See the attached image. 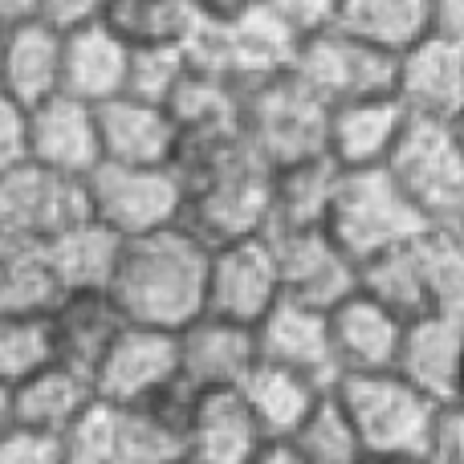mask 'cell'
Listing matches in <instances>:
<instances>
[{"mask_svg":"<svg viewBox=\"0 0 464 464\" xmlns=\"http://www.w3.org/2000/svg\"><path fill=\"white\" fill-rule=\"evenodd\" d=\"M204 265L208 245L184 225L122 240L111 277V297L135 326L179 330L204 310Z\"/></svg>","mask_w":464,"mask_h":464,"instance_id":"obj_1","label":"cell"},{"mask_svg":"<svg viewBox=\"0 0 464 464\" xmlns=\"http://www.w3.org/2000/svg\"><path fill=\"white\" fill-rule=\"evenodd\" d=\"M387 179L424 217V225H464L460 122L408 119L383 163Z\"/></svg>","mask_w":464,"mask_h":464,"instance_id":"obj_2","label":"cell"},{"mask_svg":"<svg viewBox=\"0 0 464 464\" xmlns=\"http://www.w3.org/2000/svg\"><path fill=\"white\" fill-rule=\"evenodd\" d=\"M424 217L403 200V192L387 179L383 168L367 171H338L334 192H330L322 232L334 240V248L346 261H367V256L395 248L424 232Z\"/></svg>","mask_w":464,"mask_h":464,"instance_id":"obj_3","label":"cell"},{"mask_svg":"<svg viewBox=\"0 0 464 464\" xmlns=\"http://www.w3.org/2000/svg\"><path fill=\"white\" fill-rule=\"evenodd\" d=\"M294 45H297V33L281 16H273L261 0H253L237 16L204 24L196 45L188 49V62L225 78L237 94H245V90L285 73Z\"/></svg>","mask_w":464,"mask_h":464,"instance_id":"obj_4","label":"cell"},{"mask_svg":"<svg viewBox=\"0 0 464 464\" xmlns=\"http://www.w3.org/2000/svg\"><path fill=\"white\" fill-rule=\"evenodd\" d=\"M285 73L322 111L354 102V98L392 94V53L351 37L338 24L297 37Z\"/></svg>","mask_w":464,"mask_h":464,"instance_id":"obj_5","label":"cell"},{"mask_svg":"<svg viewBox=\"0 0 464 464\" xmlns=\"http://www.w3.org/2000/svg\"><path fill=\"white\" fill-rule=\"evenodd\" d=\"M330 392L343 403L362 452H420L436 416V403L403 383L392 367L338 375Z\"/></svg>","mask_w":464,"mask_h":464,"instance_id":"obj_6","label":"cell"},{"mask_svg":"<svg viewBox=\"0 0 464 464\" xmlns=\"http://www.w3.org/2000/svg\"><path fill=\"white\" fill-rule=\"evenodd\" d=\"M322 106L289 82V73L240 94L237 135L265 171L322 155Z\"/></svg>","mask_w":464,"mask_h":464,"instance_id":"obj_7","label":"cell"},{"mask_svg":"<svg viewBox=\"0 0 464 464\" xmlns=\"http://www.w3.org/2000/svg\"><path fill=\"white\" fill-rule=\"evenodd\" d=\"M82 196H86L90 220L106 225L122 240L171 228L184 217V188H179V176L171 168L98 163L82 179Z\"/></svg>","mask_w":464,"mask_h":464,"instance_id":"obj_8","label":"cell"},{"mask_svg":"<svg viewBox=\"0 0 464 464\" xmlns=\"http://www.w3.org/2000/svg\"><path fill=\"white\" fill-rule=\"evenodd\" d=\"M90 383H94L98 403H106V408H135V403H147L160 392L176 387V330L127 322L119 338L106 346V354L94 362Z\"/></svg>","mask_w":464,"mask_h":464,"instance_id":"obj_9","label":"cell"},{"mask_svg":"<svg viewBox=\"0 0 464 464\" xmlns=\"http://www.w3.org/2000/svg\"><path fill=\"white\" fill-rule=\"evenodd\" d=\"M392 98L408 119L460 122L464 111V37L424 33L392 53Z\"/></svg>","mask_w":464,"mask_h":464,"instance_id":"obj_10","label":"cell"},{"mask_svg":"<svg viewBox=\"0 0 464 464\" xmlns=\"http://www.w3.org/2000/svg\"><path fill=\"white\" fill-rule=\"evenodd\" d=\"M277 297H281V277H277V261H273V248L265 240V232L208 248L200 314H217V318L253 326Z\"/></svg>","mask_w":464,"mask_h":464,"instance_id":"obj_11","label":"cell"},{"mask_svg":"<svg viewBox=\"0 0 464 464\" xmlns=\"http://www.w3.org/2000/svg\"><path fill=\"white\" fill-rule=\"evenodd\" d=\"M86 217L82 179L49 176L24 160L0 168V240H53Z\"/></svg>","mask_w":464,"mask_h":464,"instance_id":"obj_12","label":"cell"},{"mask_svg":"<svg viewBox=\"0 0 464 464\" xmlns=\"http://www.w3.org/2000/svg\"><path fill=\"white\" fill-rule=\"evenodd\" d=\"M460 334L464 310H428L403 322L392 371L436 408L460 403Z\"/></svg>","mask_w":464,"mask_h":464,"instance_id":"obj_13","label":"cell"},{"mask_svg":"<svg viewBox=\"0 0 464 464\" xmlns=\"http://www.w3.org/2000/svg\"><path fill=\"white\" fill-rule=\"evenodd\" d=\"M24 163L62 179H86L102 163L94 106L65 94L24 106Z\"/></svg>","mask_w":464,"mask_h":464,"instance_id":"obj_14","label":"cell"},{"mask_svg":"<svg viewBox=\"0 0 464 464\" xmlns=\"http://www.w3.org/2000/svg\"><path fill=\"white\" fill-rule=\"evenodd\" d=\"M281 277V294L314 310H330L354 289V261H346L322 228H265Z\"/></svg>","mask_w":464,"mask_h":464,"instance_id":"obj_15","label":"cell"},{"mask_svg":"<svg viewBox=\"0 0 464 464\" xmlns=\"http://www.w3.org/2000/svg\"><path fill=\"white\" fill-rule=\"evenodd\" d=\"M403 122H408V114L392 94L330 106L322 114V160L334 171L383 168Z\"/></svg>","mask_w":464,"mask_h":464,"instance_id":"obj_16","label":"cell"},{"mask_svg":"<svg viewBox=\"0 0 464 464\" xmlns=\"http://www.w3.org/2000/svg\"><path fill=\"white\" fill-rule=\"evenodd\" d=\"M256 362L253 326L217 318V314H196L192 322L176 330V367L179 383L192 392H225L240 387L248 367Z\"/></svg>","mask_w":464,"mask_h":464,"instance_id":"obj_17","label":"cell"},{"mask_svg":"<svg viewBox=\"0 0 464 464\" xmlns=\"http://www.w3.org/2000/svg\"><path fill=\"white\" fill-rule=\"evenodd\" d=\"M98 127V155L102 163L122 168H171L179 147V130L171 122L168 106L139 102L130 94H119L111 102L94 106Z\"/></svg>","mask_w":464,"mask_h":464,"instance_id":"obj_18","label":"cell"},{"mask_svg":"<svg viewBox=\"0 0 464 464\" xmlns=\"http://www.w3.org/2000/svg\"><path fill=\"white\" fill-rule=\"evenodd\" d=\"M403 322L392 310L367 297L359 285L346 297H338L326 310V343L330 367L338 375H362V371H387L400 346Z\"/></svg>","mask_w":464,"mask_h":464,"instance_id":"obj_19","label":"cell"},{"mask_svg":"<svg viewBox=\"0 0 464 464\" xmlns=\"http://www.w3.org/2000/svg\"><path fill=\"white\" fill-rule=\"evenodd\" d=\"M253 346L261 362H277V367L302 371V375L318 379V383H334L330 343H326V310H314V305L281 294L253 322Z\"/></svg>","mask_w":464,"mask_h":464,"instance_id":"obj_20","label":"cell"},{"mask_svg":"<svg viewBox=\"0 0 464 464\" xmlns=\"http://www.w3.org/2000/svg\"><path fill=\"white\" fill-rule=\"evenodd\" d=\"M127 62L130 45L106 21L62 33V90L57 94L78 98L86 106L111 102L127 86Z\"/></svg>","mask_w":464,"mask_h":464,"instance_id":"obj_21","label":"cell"},{"mask_svg":"<svg viewBox=\"0 0 464 464\" xmlns=\"http://www.w3.org/2000/svg\"><path fill=\"white\" fill-rule=\"evenodd\" d=\"M49 334H53L57 362H70L78 371H94V362L106 354V346L127 326L119 302L111 289H65L45 314Z\"/></svg>","mask_w":464,"mask_h":464,"instance_id":"obj_22","label":"cell"},{"mask_svg":"<svg viewBox=\"0 0 464 464\" xmlns=\"http://www.w3.org/2000/svg\"><path fill=\"white\" fill-rule=\"evenodd\" d=\"M196 392L184 383L160 392L135 408H114L119 440L130 464H176L188 457V416Z\"/></svg>","mask_w":464,"mask_h":464,"instance_id":"obj_23","label":"cell"},{"mask_svg":"<svg viewBox=\"0 0 464 464\" xmlns=\"http://www.w3.org/2000/svg\"><path fill=\"white\" fill-rule=\"evenodd\" d=\"M265 432L245 408L237 387L196 392L188 416V460L196 464H245L261 449Z\"/></svg>","mask_w":464,"mask_h":464,"instance_id":"obj_24","label":"cell"},{"mask_svg":"<svg viewBox=\"0 0 464 464\" xmlns=\"http://www.w3.org/2000/svg\"><path fill=\"white\" fill-rule=\"evenodd\" d=\"M98 403L86 371L70 362H49L37 375L13 387V424L45 436H65Z\"/></svg>","mask_w":464,"mask_h":464,"instance_id":"obj_25","label":"cell"},{"mask_svg":"<svg viewBox=\"0 0 464 464\" xmlns=\"http://www.w3.org/2000/svg\"><path fill=\"white\" fill-rule=\"evenodd\" d=\"M62 90V33L41 21L0 33V94L33 106Z\"/></svg>","mask_w":464,"mask_h":464,"instance_id":"obj_26","label":"cell"},{"mask_svg":"<svg viewBox=\"0 0 464 464\" xmlns=\"http://www.w3.org/2000/svg\"><path fill=\"white\" fill-rule=\"evenodd\" d=\"M330 383H318V379L302 375V371L277 367V362H261L256 359L248 367V375L240 379V400L253 411L256 428L265 432V440H285L294 436V428L305 420V411L318 403V395L326 392Z\"/></svg>","mask_w":464,"mask_h":464,"instance_id":"obj_27","label":"cell"},{"mask_svg":"<svg viewBox=\"0 0 464 464\" xmlns=\"http://www.w3.org/2000/svg\"><path fill=\"white\" fill-rule=\"evenodd\" d=\"M416 237L354 265V285H359L367 297H375L383 310H392L400 322L436 310L424 261H420V253H416Z\"/></svg>","mask_w":464,"mask_h":464,"instance_id":"obj_28","label":"cell"},{"mask_svg":"<svg viewBox=\"0 0 464 464\" xmlns=\"http://www.w3.org/2000/svg\"><path fill=\"white\" fill-rule=\"evenodd\" d=\"M102 21L127 45H171L188 53L208 16L192 0H111Z\"/></svg>","mask_w":464,"mask_h":464,"instance_id":"obj_29","label":"cell"},{"mask_svg":"<svg viewBox=\"0 0 464 464\" xmlns=\"http://www.w3.org/2000/svg\"><path fill=\"white\" fill-rule=\"evenodd\" d=\"M334 176L322 155L269 171V225L265 228H322Z\"/></svg>","mask_w":464,"mask_h":464,"instance_id":"obj_30","label":"cell"},{"mask_svg":"<svg viewBox=\"0 0 464 464\" xmlns=\"http://www.w3.org/2000/svg\"><path fill=\"white\" fill-rule=\"evenodd\" d=\"M62 294L45 240L16 237L0 245V314H49Z\"/></svg>","mask_w":464,"mask_h":464,"instance_id":"obj_31","label":"cell"},{"mask_svg":"<svg viewBox=\"0 0 464 464\" xmlns=\"http://www.w3.org/2000/svg\"><path fill=\"white\" fill-rule=\"evenodd\" d=\"M45 248L62 289H106L114 277V265H119L122 237L86 217L57 232L53 240H45Z\"/></svg>","mask_w":464,"mask_h":464,"instance_id":"obj_32","label":"cell"},{"mask_svg":"<svg viewBox=\"0 0 464 464\" xmlns=\"http://www.w3.org/2000/svg\"><path fill=\"white\" fill-rule=\"evenodd\" d=\"M163 106H168L179 139L228 135V130H237L240 94L225 78H217V73H208V70L188 62V73L179 78V86L171 90V98Z\"/></svg>","mask_w":464,"mask_h":464,"instance_id":"obj_33","label":"cell"},{"mask_svg":"<svg viewBox=\"0 0 464 464\" xmlns=\"http://www.w3.org/2000/svg\"><path fill=\"white\" fill-rule=\"evenodd\" d=\"M334 24L383 53H400L428 33V0H338Z\"/></svg>","mask_w":464,"mask_h":464,"instance_id":"obj_34","label":"cell"},{"mask_svg":"<svg viewBox=\"0 0 464 464\" xmlns=\"http://www.w3.org/2000/svg\"><path fill=\"white\" fill-rule=\"evenodd\" d=\"M285 440L294 444V452L305 464H359L362 457L359 436H354L351 420H346L343 403H338V395L330 387L318 395V403L305 411V420Z\"/></svg>","mask_w":464,"mask_h":464,"instance_id":"obj_35","label":"cell"},{"mask_svg":"<svg viewBox=\"0 0 464 464\" xmlns=\"http://www.w3.org/2000/svg\"><path fill=\"white\" fill-rule=\"evenodd\" d=\"M49 362L57 354L45 314H0V383L13 392Z\"/></svg>","mask_w":464,"mask_h":464,"instance_id":"obj_36","label":"cell"},{"mask_svg":"<svg viewBox=\"0 0 464 464\" xmlns=\"http://www.w3.org/2000/svg\"><path fill=\"white\" fill-rule=\"evenodd\" d=\"M188 73V53L171 45H130L127 62V86L122 94L139 98V102H168L171 90Z\"/></svg>","mask_w":464,"mask_h":464,"instance_id":"obj_37","label":"cell"},{"mask_svg":"<svg viewBox=\"0 0 464 464\" xmlns=\"http://www.w3.org/2000/svg\"><path fill=\"white\" fill-rule=\"evenodd\" d=\"M62 460L65 464H130L119 440V420L114 408L94 403L70 432L62 436Z\"/></svg>","mask_w":464,"mask_h":464,"instance_id":"obj_38","label":"cell"},{"mask_svg":"<svg viewBox=\"0 0 464 464\" xmlns=\"http://www.w3.org/2000/svg\"><path fill=\"white\" fill-rule=\"evenodd\" d=\"M416 457L424 464H464V408L460 403L436 408L432 428H428Z\"/></svg>","mask_w":464,"mask_h":464,"instance_id":"obj_39","label":"cell"},{"mask_svg":"<svg viewBox=\"0 0 464 464\" xmlns=\"http://www.w3.org/2000/svg\"><path fill=\"white\" fill-rule=\"evenodd\" d=\"M0 464H65L62 436H45L33 428L8 424L0 432Z\"/></svg>","mask_w":464,"mask_h":464,"instance_id":"obj_40","label":"cell"},{"mask_svg":"<svg viewBox=\"0 0 464 464\" xmlns=\"http://www.w3.org/2000/svg\"><path fill=\"white\" fill-rule=\"evenodd\" d=\"M261 5L269 8L273 16H281L297 37L334 24V13H338V0H261Z\"/></svg>","mask_w":464,"mask_h":464,"instance_id":"obj_41","label":"cell"},{"mask_svg":"<svg viewBox=\"0 0 464 464\" xmlns=\"http://www.w3.org/2000/svg\"><path fill=\"white\" fill-rule=\"evenodd\" d=\"M106 5H111V0H41L37 21L57 33H70V29H82V24L102 21Z\"/></svg>","mask_w":464,"mask_h":464,"instance_id":"obj_42","label":"cell"},{"mask_svg":"<svg viewBox=\"0 0 464 464\" xmlns=\"http://www.w3.org/2000/svg\"><path fill=\"white\" fill-rule=\"evenodd\" d=\"M24 160V106L0 94V168Z\"/></svg>","mask_w":464,"mask_h":464,"instance_id":"obj_43","label":"cell"},{"mask_svg":"<svg viewBox=\"0 0 464 464\" xmlns=\"http://www.w3.org/2000/svg\"><path fill=\"white\" fill-rule=\"evenodd\" d=\"M428 33L464 37V0H428Z\"/></svg>","mask_w":464,"mask_h":464,"instance_id":"obj_44","label":"cell"},{"mask_svg":"<svg viewBox=\"0 0 464 464\" xmlns=\"http://www.w3.org/2000/svg\"><path fill=\"white\" fill-rule=\"evenodd\" d=\"M245 464H305V460L297 457L289 440H261V449H256Z\"/></svg>","mask_w":464,"mask_h":464,"instance_id":"obj_45","label":"cell"},{"mask_svg":"<svg viewBox=\"0 0 464 464\" xmlns=\"http://www.w3.org/2000/svg\"><path fill=\"white\" fill-rule=\"evenodd\" d=\"M37 5L41 0H0V33L37 21Z\"/></svg>","mask_w":464,"mask_h":464,"instance_id":"obj_46","label":"cell"},{"mask_svg":"<svg viewBox=\"0 0 464 464\" xmlns=\"http://www.w3.org/2000/svg\"><path fill=\"white\" fill-rule=\"evenodd\" d=\"M196 8H200L208 21H225V16H237L240 8H248L253 0H192Z\"/></svg>","mask_w":464,"mask_h":464,"instance_id":"obj_47","label":"cell"},{"mask_svg":"<svg viewBox=\"0 0 464 464\" xmlns=\"http://www.w3.org/2000/svg\"><path fill=\"white\" fill-rule=\"evenodd\" d=\"M359 464H424L416 452H362Z\"/></svg>","mask_w":464,"mask_h":464,"instance_id":"obj_48","label":"cell"},{"mask_svg":"<svg viewBox=\"0 0 464 464\" xmlns=\"http://www.w3.org/2000/svg\"><path fill=\"white\" fill-rule=\"evenodd\" d=\"M8 424H13V392L0 383V432H5Z\"/></svg>","mask_w":464,"mask_h":464,"instance_id":"obj_49","label":"cell"},{"mask_svg":"<svg viewBox=\"0 0 464 464\" xmlns=\"http://www.w3.org/2000/svg\"><path fill=\"white\" fill-rule=\"evenodd\" d=\"M176 464H196V460H188V457H184V460H176Z\"/></svg>","mask_w":464,"mask_h":464,"instance_id":"obj_50","label":"cell"},{"mask_svg":"<svg viewBox=\"0 0 464 464\" xmlns=\"http://www.w3.org/2000/svg\"><path fill=\"white\" fill-rule=\"evenodd\" d=\"M0 245H5V240H0Z\"/></svg>","mask_w":464,"mask_h":464,"instance_id":"obj_51","label":"cell"}]
</instances>
